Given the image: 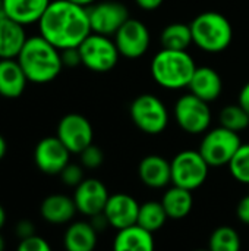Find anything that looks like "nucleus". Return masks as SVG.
Wrapping results in <instances>:
<instances>
[{
  "instance_id": "obj_1",
  "label": "nucleus",
  "mask_w": 249,
  "mask_h": 251,
  "mask_svg": "<svg viewBox=\"0 0 249 251\" xmlns=\"http://www.w3.org/2000/svg\"><path fill=\"white\" fill-rule=\"evenodd\" d=\"M38 29L40 35L59 50L79 47L92 32L87 7L68 0L51 1L38 22Z\"/></svg>"
},
{
  "instance_id": "obj_40",
  "label": "nucleus",
  "mask_w": 249,
  "mask_h": 251,
  "mask_svg": "<svg viewBox=\"0 0 249 251\" xmlns=\"http://www.w3.org/2000/svg\"><path fill=\"white\" fill-rule=\"evenodd\" d=\"M4 222H6V212H4V209H3V206L0 204V229L3 228V225H4Z\"/></svg>"
},
{
  "instance_id": "obj_12",
  "label": "nucleus",
  "mask_w": 249,
  "mask_h": 251,
  "mask_svg": "<svg viewBox=\"0 0 249 251\" xmlns=\"http://www.w3.org/2000/svg\"><path fill=\"white\" fill-rule=\"evenodd\" d=\"M91 31L100 35H114L131 18L128 7L119 1H100L87 7Z\"/></svg>"
},
{
  "instance_id": "obj_43",
  "label": "nucleus",
  "mask_w": 249,
  "mask_h": 251,
  "mask_svg": "<svg viewBox=\"0 0 249 251\" xmlns=\"http://www.w3.org/2000/svg\"><path fill=\"white\" fill-rule=\"evenodd\" d=\"M194 251H210L208 249H198V250H194Z\"/></svg>"
},
{
  "instance_id": "obj_36",
  "label": "nucleus",
  "mask_w": 249,
  "mask_h": 251,
  "mask_svg": "<svg viewBox=\"0 0 249 251\" xmlns=\"http://www.w3.org/2000/svg\"><path fill=\"white\" fill-rule=\"evenodd\" d=\"M163 1L164 0H135L138 7H141L144 10H156L163 4Z\"/></svg>"
},
{
  "instance_id": "obj_35",
  "label": "nucleus",
  "mask_w": 249,
  "mask_h": 251,
  "mask_svg": "<svg viewBox=\"0 0 249 251\" xmlns=\"http://www.w3.org/2000/svg\"><path fill=\"white\" fill-rule=\"evenodd\" d=\"M236 215H238V219L245 224L249 225V194L245 196L236 206Z\"/></svg>"
},
{
  "instance_id": "obj_18",
  "label": "nucleus",
  "mask_w": 249,
  "mask_h": 251,
  "mask_svg": "<svg viewBox=\"0 0 249 251\" xmlns=\"http://www.w3.org/2000/svg\"><path fill=\"white\" fill-rule=\"evenodd\" d=\"M76 212L78 209L73 197H68L65 194H50L43 200L40 206L43 219L53 225L69 224L75 218Z\"/></svg>"
},
{
  "instance_id": "obj_2",
  "label": "nucleus",
  "mask_w": 249,
  "mask_h": 251,
  "mask_svg": "<svg viewBox=\"0 0 249 251\" xmlns=\"http://www.w3.org/2000/svg\"><path fill=\"white\" fill-rule=\"evenodd\" d=\"M18 62L28 81L34 84L51 82L63 69L60 50L41 35H32L26 40Z\"/></svg>"
},
{
  "instance_id": "obj_29",
  "label": "nucleus",
  "mask_w": 249,
  "mask_h": 251,
  "mask_svg": "<svg viewBox=\"0 0 249 251\" xmlns=\"http://www.w3.org/2000/svg\"><path fill=\"white\" fill-rule=\"evenodd\" d=\"M227 168L238 182L249 185V144H242L239 147Z\"/></svg>"
},
{
  "instance_id": "obj_16",
  "label": "nucleus",
  "mask_w": 249,
  "mask_h": 251,
  "mask_svg": "<svg viewBox=\"0 0 249 251\" xmlns=\"http://www.w3.org/2000/svg\"><path fill=\"white\" fill-rule=\"evenodd\" d=\"M138 176L148 188H166L169 184H172L170 162L158 154L145 156L138 165Z\"/></svg>"
},
{
  "instance_id": "obj_19",
  "label": "nucleus",
  "mask_w": 249,
  "mask_h": 251,
  "mask_svg": "<svg viewBox=\"0 0 249 251\" xmlns=\"http://www.w3.org/2000/svg\"><path fill=\"white\" fill-rule=\"evenodd\" d=\"M28 78L18 59H0V96L18 99L25 91Z\"/></svg>"
},
{
  "instance_id": "obj_3",
  "label": "nucleus",
  "mask_w": 249,
  "mask_h": 251,
  "mask_svg": "<svg viewBox=\"0 0 249 251\" xmlns=\"http://www.w3.org/2000/svg\"><path fill=\"white\" fill-rule=\"evenodd\" d=\"M197 65L188 50L161 49L151 60L154 81L166 90L188 88Z\"/></svg>"
},
{
  "instance_id": "obj_6",
  "label": "nucleus",
  "mask_w": 249,
  "mask_h": 251,
  "mask_svg": "<svg viewBox=\"0 0 249 251\" xmlns=\"http://www.w3.org/2000/svg\"><path fill=\"white\" fill-rule=\"evenodd\" d=\"M241 146L242 141L238 132L217 126L205 132L198 151L210 165V168H222L230 163Z\"/></svg>"
},
{
  "instance_id": "obj_26",
  "label": "nucleus",
  "mask_w": 249,
  "mask_h": 251,
  "mask_svg": "<svg viewBox=\"0 0 249 251\" xmlns=\"http://www.w3.org/2000/svg\"><path fill=\"white\" fill-rule=\"evenodd\" d=\"M167 219H169V216H167L161 201L151 200V201H145L139 206L136 225L150 231L151 234H156L166 225Z\"/></svg>"
},
{
  "instance_id": "obj_22",
  "label": "nucleus",
  "mask_w": 249,
  "mask_h": 251,
  "mask_svg": "<svg viewBox=\"0 0 249 251\" xmlns=\"http://www.w3.org/2000/svg\"><path fill=\"white\" fill-rule=\"evenodd\" d=\"M113 251H156L154 234L139 225L120 229L113 240Z\"/></svg>"
},
{
  "instance_id": "obj_27",
  "label": "nucleus",
  "mask_w": 249,
  "mask_h": 251,
  "mask_svg": "<svg viewBox=\"0 0 249 251\" xmlns=\"http://www.w3.org/2000/svg\"><path fill=\"white\" fill-rule=\"evenodd\" d=\"M241 237L238 231L232 226L223 225L216 228L208 240L210 251H241Z\"/></svg>"
},
{
  "instance_id": "obj_25",
  "label": "nucleus",
  "mask_w": 249,
  "mask_h": 251,
  "mask_svg": "<svg viewBox=\"0 0 249 251\" xmlns=\"http://www.w3.org/2000/svg\"><path fill=\"white\" fill-rule=\"evenodd\" d=\"M160 43L163 49L188 50V47L194 44L191 25L183 22H173L167 25L160 34Z\"/></svg>"
},
{
  "instance_id": "obj_31",
  "label": "nucleus",
  "mask_w": 249,
  "mask_h": 251,
  "mask_svg": "<svg viewBox=\"0 0 249 251\" xmlns=\"http://www.w3.org/2000/svg\"><path fill=\"white\" fill-rule=\"evenodd\" d=\"M84 166L82 165H78V163H68L66 168L60 172V179L65 185L68 187H72V188H76L84 179H85V175H84Z\"/></svg>"
},
{
  "instance_id": "obj_15",
  "label": "nucleus",
  "mask_w": 249,
  "mask_h": 251,
  "mask_svg": "<svg viewBox=\"0 0 249 251\" xmlns=\"http://www.w3.org/2000/svg\"><path fill=\"white\" fill-rule=\"evenodd\" d=\"M139 206L141 204L132 196L126 193H116L110 194L103 213L107 218L109 225L116 231H120L136 225Z\"/></svg>"
},
{
  "instance_id": "obj_5",
  "label": "nucleus",
  "mask_w": 249,
  "mask_h": 251,
  "mask_svg": "<svg viewBox=\"0 0 249 251\" xmlns=\"http://www.w3.org/2000/svg\"><path fill=\"white\" fill-rule=\"evenodd\" d=\"M129 115L135 126L148 135L161 134L169 125L167 107L157 96L150 93L139 94L132 100Z\"/></svg>"
},
{
  "instance_id": "obj_39",
  "label": "nucleus",
  "mask_w": 249,
  "mask_h": 251,
  "mask_svg": "<svg viewBox=\"0 0 249 251\" xmlns=\"http://www.w3.org/2000/svg\"><path fill=\"white\" fill-rule=\"evenodd\" d=\"M6 151H7V144H6V140H4V138L0 135V160L4 157Z\"/></svg>"
},
{
  "instance_id": "obj_41",
  "label": "nucleus",
  "mask_w": 249,
  "mask_h": 251,
  "mask_svg": "<svg viewBox=\"0 0 249 251\" xmlns=\"http://www.w3.org/2000/svg\"><path fill=\"white\" fill-rule=\"evenodd\" d=\"M6 18V12H4V1L0 0V19Z\"/></svg>"
},
{
  "instance_id": "obj_24",
  "label": "nucleus",
  "mask_w": 249,
  "mask_h": 251,
  "mask_svg": "<svg viewBox=\"0 0 249 251\" xmlns=\"http://www.w3.org/2000/svg\"><path fill=\"white\" fill-rule=\"evenodd\" d=\"M161 204H163L169 219H173V221L185 219L192 212V207H194L192 191L172 185L163 194Z\"/></svg>"
},
{
  "instance_id": "obj_28",
  "label": "nucleus",
  "mask_w": 249,
  "mask_h": 251,
  "mask_svg": "<svg viewBox=\"0 0 249 251\" xmlns=\"http://www.w3.org/2000/svg\"><path fill=\"white\" fill-rule=\"evenodd\" d=\"M219 122H220V126L239 134L249 126V115L239 103L227 104L226 107L220 110Z\"/></svg>"
},
{
  "instance_id": "obj_21",
  "label": "nucleus",
  "mask_w": 249,
  "mask_h": 251,
  "mask_svg": "<svg viewBox=\"0 0 249 251\" xmlns=\"http://www.w3.org/2000/svg\"><path fill=\"white\" fill-rule=\"evenodd\" d=\"M26 40L23 25L7 16L0 19V59H18Z\"/></svg>"
},
{
  "instance_id": "obj_4",
  "label": "nucleus",
  "mask_w": 249,
  "mask_h": 251,
  "mask_svg": "<svg viewBox=\"0 0 249 251\" xmlns=\"http://www.w3.org/2000/svg\"><path fill=\"white\" fill-rule=\"evenodd\" d=\"M192 41L207 53L225 51L233 38V28L229 19L214 10H207L194 18L189 24Z\"/></svg>"
},
{
  "instance_id": "obj_13",
  "label": "nucleus",
  "mask_w": 249,
  "mask_h": 251,
  "mask_svg": "<svg viewBox=\"0 0 249 251\" xmlns=\"http://www.w3.org/2000/svg\"><path fill=\"white\" fill-rule=\"evenodd\" d=\"M70 151L57 137H45L38 141L34 151V160L37 168L47 175H60L66 168L70 157Z\"/></svg>"
},
{
  "instance_id": "obj_10",
  "label": "nucleus",
  "mask_w": 249,
  "mask_h": 251,
  "mask_svg": "<svg viewBox=\"0 0 249 251\" xmlns=\"http://www.w3.org/2000/svg\"><path fill=\"white\" fill-rule=\"evenodd\" d=\"M56 137L72 154H79L92 144L94 129L91 122L84 115L68 113L59 121Z\"/></svg>"
},
{
  "instance_id": "obj_8",
  "label": "nucleus",
  "mask_w": 249,
  "mask_h": 251,
  "mask_svg": "<svg viewBox=\"0 0 249 251\" xmlns=\"http://www.w3.org/2000/svg\"><path fill=\"white\" fill-rule=\"evenodd\" d=\"M82 65L97 74L110 72L119 62L120 53L114 40L107 35L91 32L78 47Z\"/></svg>"
},
{
  "instance_id": "obj_20",
  "label": "nucleus",
  "mask_w": 249,
  "mask_h": 251,
  "mask_svg": "<svg viewBox=\"0 0 249 251\" xmlns=\"http://www.w3.org/2000/svg\"><path fill=\"white\" fill-rule=\"evenodd\" d=\"M6 16L21 25L38 24L51 0H3Z\"/></svg>"
},
{
  "instance_id": "obj_42",
  "label": "nucleus",
  "mask_w": 249,
  "mask_h": 251,
  "mask_svg": "<svg viewBox=\"0 0 249 251\" xmlns=\"http://www.w3.org/2000/svg\"><path fill=\"white\" fill-rule=\"evenodd\" d=\"M6 249V243H4V238L0 235V251H4Z\"/></svg>"
},
{
  "instance_id": "obj_34",
  "label": "nucleus",
  "mask_w": 249,
  "mask_h": 251,
  "mask_svg": "<svg viewBox=\"0 0 249 251\" xmlns=\"http://www.w3.org/2000/svg\"><path fill=\"white\" fill-rule=\"evenodd\" d=\"M15 234L19 240H25V238H29L32 235H35V226L31 221L28 219H23V221H19L15 226Z\"/></svg>"
},
{
  "instance_id": "obj_9",
  "label": "nucleus",
  "mask_w": 249,
  "mask_h": 251,
  "mask_svg": "<svg viewBox=\"0 0 249 251\" xmlns=\"http://www.w3.org/2000/svg\"><path fill=\"white\" fill-rule=\"evenodd\" d=\"M173 113L181 129L192 135L205 134L211 125L213 115L208 103L191 93L178 99Z\"/></svg>"
},
{
  "instance_id": "obj_33",
  "label": "nucleus",
  "mask_w": 249,
  "mask_h": 251,
  "mask_svg": "<svg viewBox=\"0 0 249 251\" xmlns=\"http://www.w3.org/2000/svg\"><path fill=\"white\" fill-rule=\"evenodd\" d=\"M60 56H62V63L63 68H75L78 65H82L81 60V53L78 47H70V49H65L60 50Z\"/></svg>"
},
{
  "instance_id": "obj_11",
  "label": "nucleus",
  "mask_w": 249,
  "mask_h": 251,
  "mask_svg": "<svg viewBox=\"0 0 249 251\" xmlns=\"http://www.w3.org/2000/svg\"><path fill=\"white\" fill-rule=\"evenodd\" d=\"M120 56L126 59H138L150 49V31L147 25L135 18H129L113 35Z\"/></svg>"
},
{
  "instance_id": "obj_32",
  "label": "nucleus",
  "mask_w": 249,
  "mask_h": 251,
  "mask_svg": "<svg viewBox=\"0 0 249 251\" xmlns=\"http://www.w3.org/2000/svg\"><path fill=\"white\" fill-rule=\"evenodd\" d=\"M16 251H53L50 244L38 235H32L29 238L21 240Z\"/></svg>"
},
{
  "instance_id": "obj_7",
  "label": "nucleus",
  "mask_w": 249,
  "mask_h": 251,
  "mask_svg": "<svg viewBox=\"0 0 249 251\" xmlns=\"http://www.w3.org/2000/svg\"><path fill=\"white\" fill-rule=\"evenodd\" d=\"M172 185L194 191L204 185L210 165L198 150H183L170 160Z\"/></svg>"
},
{
  "instance_id": "obj_38",
  "label": "nucleus",
  "mask_w": 249,
  "mask_h": 251,
  "mask_svg": "<svg viewBox=\"0 0 249 251\" xmlns=\"http://www.w3.org/2000/svg\"><path fill=\"white\" fill-rule=\"evenodd\" d=\"M68 1L75 3V4L82 6V7H90V6H92L94 3H97V0H68Z\"/></svg>"
},
{
  "instance_id": "obj_17",
  "label": "nucleus",
  "mask_w": 249,
  "mask_h": 251,
  "mask_svg": "<svg viewBox=\"0 0 249 251\" xmlns=\"http://www.w3.org/2000/svg\"><path fill=\"white\" fill-rule=\"evenodd\" d=\"M188 88L191 94L211 103L220 97L223 91V81L216 69L210 66H197Z\"/></svg>"
},
{
  "instance_id": "obj_23",
  "label": "nucleus",
  "mask_w": 249,
  "mask_h": 251,
  "mask_svg": "<svg viewBox=\"0 0 249 251\" xmlns=\"http://www.w3.org/2000/svg\"><path fill=\"white\" fill-rule=\"evenodd\" d=\"M98 232L91 222L78 221L68 226L63 235V246L66 251H94L97 247Z\"/></svg>"
},
{
  "instance_id": "obj_30",
  "label": "nucleus",
  "mask_w": 249,
  "mask_h": 251,
  "mask_svg": "<svg viewBox=\"0 0 249 251\" xmlns=\"http://www.w3.org/2000/svg\"><path fill=\"white\" fill-rule=\"evenodd\" d=\"M79 160L85 169H98L104 162V153L98 146L92 143L79 153Z\"/></svg>"
},
{
  "instance_id": "obj_14",
  "label": "nucleus",
  "mask_w": 249,
  "mask_h": 251,
  "mask_svg": "<svg viewBox=\"0 0 249 251\" xmlns=\"http://www.w3.org/2000/svg\"><path fill=\"white\" fill-rule=\"evenodd\" d=\"M109 197L107 187L97 178H85L73 193V201L78 212L88 218L103 213Z\"/></svg>"
},
{
  "instance_id": "obj_37",
  "label": "nucleus",
  "mask_w": 249,
  "mask_h": 251,
  "mask_svg": "<svg viewBox=\"0 0 249 251\" xmlns=\"http://www.w3.org/2000/svg\"><path fill=\"white\" fill-rule=\"evenodd\" d=\"M238 103L245 109V112L249 115V81L242 87L241 93H239V100Z\"/></svg>"
}]
</instances>
